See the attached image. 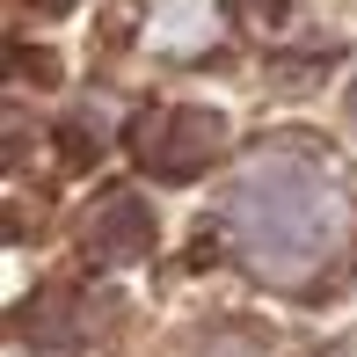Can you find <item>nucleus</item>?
Wrapping results in <instances>:
<instances>
[{
    "label": "nucleus",
    "mask_w": 357,
    "mask_h": 357,
    "mask_svg": "<svg viewBox=\"0 0 357 357\" xmlns=\"http://www.w3.org/2000/svg\"><path fill=\"white\" fill-rule=\"evenodd\" d=\"M132 146H139L146 168H160V175H197L219 153V117H204V109H146Z\"/></svg>",
    "instance_id": "obj_2"
},
{
    "label": "nucleus",
    "mask_w": 357,
    "mask_h": 357,
    "mask_svg": "<svg viewBox=\"0 0 357 357\" xmlns=\"http://www.w3.org/2000/svg\"><path fill=\"white\" fill-rule=\"evenodd\" d=\"M29 8H66V0H29Z\"/></svg>",
    "instance_id": "obj_3"
},
{
    "label": "nucleus",
    "mask_w": 357,
    "mask_h": 357,
    "mask_svg": "<svg viewBox=\"0 0 357 357\" xmlns=\"http://www.w3.org/2000/svg\"><path fill=\"white\" fill-rule=\"evenodd\" d=\"M234 255L270 284H314L357 241V190L314 146H263L219 204Z\"/></svg>",
    "instance_id": "obj_1"
}]
</instances>
